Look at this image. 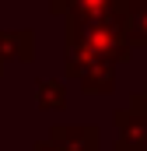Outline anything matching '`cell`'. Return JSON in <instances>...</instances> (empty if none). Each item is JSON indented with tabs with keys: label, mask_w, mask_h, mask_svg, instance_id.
I'll list each match as a JSON object with an SVG mask.
<instances>
[{
	"label": "cell",
	"mask_w": 147,
	"mask_h": 151,
	"mask_svg": "<svg viewBox=\"0 0 147 151\" xmlns=\"http://www.w3.org/2000/svg\"><path fill=\"white\" fill-rule=\"evenodd\" d=\"M35 106L39 109H63L67 106V84L60 77H39L35 81Z\"/></svg>",
	"instance_id": "52a82bcc"
},
{
	"label": "cell",
	"mask_w": 147,
	"mask_h": 151,
	"mask_svg": "<svg viewBox=\"0 0 147 151\" xmlns=\"http://www.w3.org/2000/svg\"><path fill=\"white\" fill-rule=\"evenodd\" d=\"M130 106H133V109H144V113H147V84L137 91V95H130Z\"/></svg>",
	"instance_id": "9c48e42d"
},
{
	"label": "cell",
	"mask_w": 147,
	"mask_h": 151,
	"mask_svg": "<svg viewBox=\"0 0 147 151\" xmlns=\"http://www.w3.org/2000/svg\"><path fill=\"white\" fill-rule=\"evenodd\" d=\"M32 63L35 60V32L32 28H0V63Z\"/></svg>",
	"instance_id": "5b68a950"
},
{
	"label": "cell",
	"mask_w": 147,
	"mask_h": 151,
	"mask_svg": "<svg viewBox=\"0 0 147 151\" xmlns=\"http://www.w3.org/2000/svg\"><path fill=\"white\" fill-rule=\"evenodd\" d=\"M126 7L130 0H67V18L88 21V18H105V14H126Z\"/></svg>",
	"instance_id": "8992f818"
},
{
	"label": "cell",
	"mask_w": 147,
	"mask_h": 151,
	"mask_svg": "<svg viewBox=\"0 0 147 151\" xmlns=\"http://www.w3.org/2000/svg\"><path fill=\"white\" fill-rule=\"evenodd\" d=\"M63 74L84 95H112L116 91V63L98 60L77 46H63Z\"/></svg>",
	"instance_id": "7a4b0ae2"
},
{
	"label": "cell",
	"mask_w": 147,
	"mask_h": 151,
	"mask_svg": "<svg viewBox=\"0 0 147 151\" xmlns=\"http://www.w3.org/2000/svg\"><path fill=\"white\" fill-rule=\"evenodd\" d=\"M126 39H130V46H147V0H130V7H126Z\"/></svg>",
	"instance_id": "ba28073f"
},
{
	"label": "cell",
	"mask_w": 147,
	"mask_h": 151,
	"mask_svg": "<svg viewBox=\"0 0 147 151\" xmlns=\"http://www.w3.org/2000/svg\"><path fill=\"white\" fill-rule=\"evenodd\" d=\"M116 123V144L112 151H147V113L144 109H116L112 113Z\"/></svg>",
	"instance_id": "3957f363"
},
{
	"label": "cell",
	"mask_w": 147,
	"mask_h": 151,
	"mask_svg": "<svg viewBox=\"0 0 147 151\" xmlns=\"http://www.w3.org/2000/svg\"><path fill=\"white\" fill-rule=\"evenodd\" d=\"M63 46L88 49L98 60L126 63L133 46L126 39V14H105V18H88V21H63Z\"/></svg>",
	"instance_id": "6da1fadb"
},
{
	"label": "cell",
	"mask_w": 147,
	"mask_h": 151,
	"mask_svg": "<svg viewBox=\"0 0 147 151\" xmlns=\"http://www.w3.org/2000/svg\"><path fill=\"white\" fill-rule=\"evenodd\" d=\"M49 11H53L56 18H67V0H53V4H49Z\"/></svg>",
	"instance_id": "30bf717a"
},
{
	"label": "cell",
	"mask_w": 147,
	"mask_h": 151,
	"mask_svg": "<svg viewBox=\"0 0 147 151\" xmlns=\"http://www.w3.org/2000/svg\"><path fill=\"white\" fill-rule=\"evenodd\" d=\"M49 144L60 151H102V130L95 123H56L49 127Z\"/></svg>",
	"instance_id": "277c9868"
},
{
	"label": "cell",
	"mask_w": 147,
	"mask_h": 151,
	"mask_svg": "<svg viewBox=\"0 0 147 151\" xmlns=\"http://www.w3.org/2000/svg\"><path fill=\"white\" fill-rule=\"evenodd\" d=\"M0 77H4V63H0Z\"/></svg>",
	"instance_id": "8fae6325"
}]
</instances>
